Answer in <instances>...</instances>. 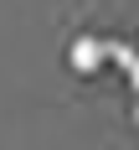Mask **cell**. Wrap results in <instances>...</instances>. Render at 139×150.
<instances>
[{"label":"cell","mask_w":139,"mask_h":150,"mask_svg":"<svg viewBox=\"0 0 139 150\" xmlns=\"http://www.w3.org/2000/svg\"><path fill=\"white\" fill-rule=\"evenodd\" d=\"M134 119H139V114H134Z\"/></svg>","instance_id":"obj_2"},{"label":"cell","mask_w":139,"mask_h":150,"mask_svg":"<svg viewBox=\"0 0 139 150\" xmlns=\"http://www.w3.org/2000/svg\"><path fill=\"white\" fill-rule=\"evenodd\" d=\"M103 57H108V42H93V36H82V42L72 47V67H77V73H93Z\"/></svg>","instance_id":"obj_1"}]
</instances>
